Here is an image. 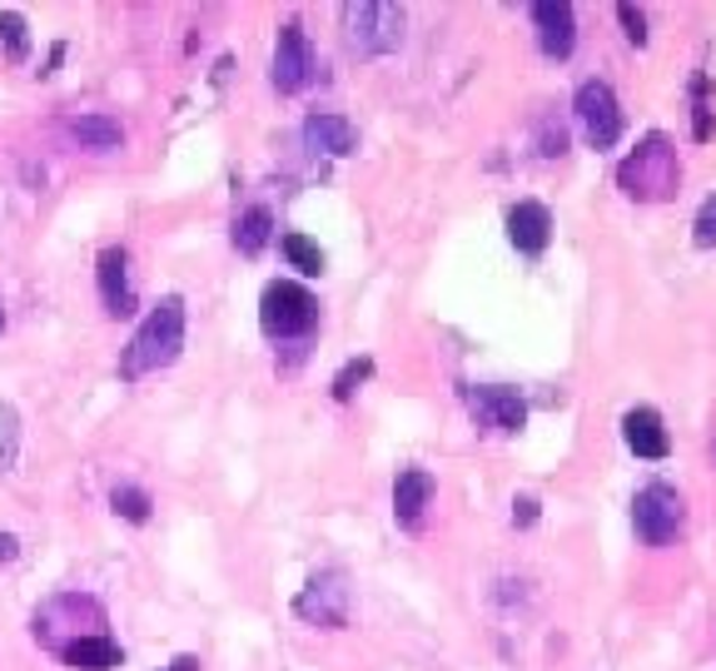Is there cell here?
I'll return each mask as SVG.
<instances>
[{
  "mask_svg": "<svg viewBox=\"0 0 716 671\" xmlns=\"http://www.w3.org/2000/svg\"><path fill=\"white\" fill-rule=\"evenodd\" d=\"M185 348V298H159V308H149V318L135 328L130 348L120 354V378H145V373L165 368Z\"/></svg>",
  "mask_w": 716,
  "mask_h": 671,
  "instance_id": "1",
  "label": "cell"
},
{
  "mask_svg": "<svg viewBox=\"0 0 716 671\" xmlns=\"http://www.w3.org/2000/svg\"><path fill=\"white\" fill-rule=\"evenodd\" d=\"M617 185H622L627 199L637 205H661V199L677 195L681 185V165H677V149H671L667 135H647L637 145V155H627L617 165Z\"/></svg>",
  "mask_w": 716,
  "mask_h": 671,
  "instance_id": "2",
  "label": "cell"
},
{
  "mask_svg": "<svg viewBox=\"0 0 716 671\" xmlns=\"http://www.w3.org/2000/svg\"><path fill=\"white\" fill-rule=\"evenodd\" d=\"M344 36L354 46V56H393L403 46V10L389 0H349L344 10Z\"/></svg>",
  "mask_w": 716,
  "mask_h": 671,
  "instance_id": "3",
  "label": "cell"
},
{
  "mask_svg": "<svg viewBox=\"0 0 716 671\" xmlns=\"http://www.w3.org/2000/svg\"><path fill=\"white\" fill-rule=\"evenodd\" d=\"M259 324H264V334H274V338H294V334H308V328L318 324V304H314V294L304 289V284H269L259 298Z\"/></svg>",
  "mask_w": 716,
  "mask_h": 671,
  "instance_id": "4",
  "label": "cell"
},
{
  "mask_svg": "<svg viewBox=\"0 0 716 671\" xmlns=\"http://www.w3.org/2000/svg\"><path fill=\"white\" fill-rule=\"evenodd\" d=\"M577 125H582L587 145L592 149H612L617 140H622V110H617V95L607 80H582L577 85Z\"/></svg>",
  "mask_w": 716,
  "mask_h": 671,
  "instance_id": "5",
  "label": "cell"
},
{
  "mask_svg": "<svg viewBox=\"0 0 716 671\" xmlns=\"http://www.w3.org/2000/svg\"><path fill=\"white\" fill-rule=\"evenodd\" d=\"M681 517H687L681 493H677V487H667V483L643 487V493H637V503H632L637 537H643L647 547H667V542L681 532Z\"/></svg>",
  "mask_w": 716,
  "mask_h": 671,
  "instance_id": "6",
  "label": "cell"
},
{
  "mask_svg": "<svg viewBox=\"0 0 716 671\" xmlns=\"http://www.w3.org/2000/svg\"><path fill=\"white\" fill-rule=\"evenodd\" d=\"M294 612L314 626H344L349 622V582L344 572H318L304 592L294 596Z\"/></svg>",
  "mask_w": 716,
  "mask_h": 671,
  "instance_id": "7",
  "label": "cell"
},
{
  "mask_svg": "<svg viewBox=\"0 0 716 671\" xmlns=\"http://www.w3.org/2000/svg\"><path fill=\"white\" fill-rule=\"evenodd\" d=\"M269 80H274V90H284V95L304 90V85L314 80V50H308V36H304V26H298V20H288V26L279 30Z\"/></svg>",
  "mask_w": 716,
  "mask_h": 671,
  "instance_id": "8",
  "label": "cell"
},
{
  "mask_svg": "<svg viewBox=\"0 0 716 671\" xmlns=\"http://www.w3.org/2000/svg\"><path fill=\"white\" fill-rule=\"evenodd\" d=\"M532 20H538L542 50H548L552 60H568L577 46V20H572L568 0H538V6H532Z\"/></svg>",
  "mask_w": 716,
  "mask_h": 671,
  "instance_id": "9",
  "label": "cell"
},
{
  "mask_svg": "<svg viewBox=\"0 0 716 671\" xmlns=\"http://www.w3.org/2000/svg\"><path fill=\"white\" fill-rule=\"evenodd\" d=\"M508 239H512V249H522V254L548 249V239H552L548 205H538V199H518V205L508 209Z\"/></svg>",
  "mask_w": 716,
  "mask_h": 671,
  "instance_id": "10",
  "label": "cell"
},
{
  "mask_svg": "<svg viewBox=\"0 0 716 671\" xmlns=\"http://www.w3.org/2000/svg\"><path fill=\"white\" fill-rule=\"evenodd\" d=\"M622 438H627V447H632L637 457H667L671 453V438H667V428H661V413L657 408H632L622 418Z\"/></svg>",
  "mask_w": 716,
  "mask_h": 671,
  "instance_id": "11",
  "label": "cell"
},
{
  "mask_svg": "<svg viewBox=\"0 0 716 671\" xmlns=\"http://www.w3.org/2000/svg\"><path fill=\"white\" fill-rule=\"evenodd\" d=\"M304 140H308V149H318V155L344 159V155H354L359 149V130L344 120V115H308Z\"/></svg>",
  "mask_w": 716,
  "mask_h": 671,
  "instance_id": "12",
  "label": "cell"
},
{
  "mask_svg": "<svg viewBox=\"0 0 716 671\" xmlns=\"http://www.w3.org/2000/svg\"><path fill=\"white\" fill-rule=\"evenodd\" d=\"M429 497H433V477L423 473V467H409V473H399V483H393V517H399L403 527H419L423 507H429Z\"/></svg>",
  "mask_w": 716,
  "mask_h": 671,
  "instance_id": "13",
  "label": "cell"
},
{
  "mask_svg": "<svg viewBox=\"0 0 716 671\" xmlns=\"http://www.w3.org/2000/svg\"><path fill=\"white\" fill-rule=\"evenodd\" d=\"M473 408H483L502 433H518L522 423H528V403L518 398V388H478L473 393Z\"/></svg>",
  "mask_w": 716,
  "mask_h": 671,
  "instance_id": "14",
  "label": "cell"
},
{
  "mask_svg": "<svg viewBox=\"0 0 716 671\" xmlns=\"http://www.w3.org/2000/svg\"><path fill=\"white\" fill-rule=\"evenodd\" d=\"M60 657H66V667H75V671H110V667H120V647H115L110 637H75V642L60 647Z\"/></svg>",
  "mask_w": 716,
  "mask_h": 671,
  "instance_id": "15",
  "label": "cell"
},
{
  "mask_svg": "<svg viewBox=\"0 0 716 671\" xmlns=\"http://www.w3.org/2000/svg\"><path fill=\"white\" fill-rule=\"evenodd\" d=\"M100 294H105V308L115 318H125L135 308V294L125 284V249H105L100 254Z\"/></svg>",
  "mask_w": 716,
  "mask_h": 671,
  "instance_id": "16",
  "label": "cell"
},
{
  "mask_svg": "<svg viewBox=\"0 0 716 671\" xmlns=\"http://www.w3.org/2000/svg\"><path fill=\"white\" fill-rule=\"evenodd\" d=\"M70 135L85 149H115V145L125 140L120 120H110V115H80V120H70Z\"/></svg>",
  "mask_w": 716,
  "mask_h": 671,
  "instance_id": "17",
  "label": "cell"
},
{
  "mask_svg": "<svg viewBox=\"0 0 716 671\" xmlns=\"http://www.w3.org/2000/svg\"><path fill=\"white\" fill-rule=\"evenodd\" d=\"M269 229H274V215L269 209H244L239 219H234V244H239V254H259L264 244H269Z\"/></svg>",
  "mask_w": 716,
  "mask_h": 671,
  "instance_id": "18",
  "label": "cell"
},
{
  "mask_svg": "<svg viewBox=\"0 0 716 671\" xmlns=\"http://www.w3.org/2000/svg\"><path fill=\"white\" fill-rule=\"evenodd\" d=\"M284 259L298 274H324V249H318L308 234H284Z\"/></svg>",
  "mask_w": 716,
  "mask_h": 671,
  "instance_id": "19",
  "label": "cell"
},
{
  "mask_svg": "<svg viewBox=\"0 0 716 671\" xmlns=\"http://www.w3.org/2000/svg\"><path fill=\"white\" fill-rule=\"evenodd\" d=\"M16 453H20V413L10 403H0V473L16 467Z\"/></svg>",
  "mask_w": 716,
  "mask_h": 671,
  "instance_id": "20",
  "label": "cell"
},
{
  "mask_svg": "<svg viewBox=\"0 0 716 671\" xmlns=\"http://www.w3.org/2000/svg\"><path fill=\"white\" fill-rule=\"evenodd\" d=\"M115 513H120L125 522H149V497L140 493V487H115Z\"/></svg>",
  "mask_w": 716,
  "mask_h": 671,
  "instance_id": "21",
  "label": "cell"
},
{
  "mask_svg": "<svg viewBox=\"0 0 716 671\" xmlns=\"http://www.w3.org/2000/svg\"><path fill=\"white\" fill-rule=\"evenodd\" d=\"M369 373H373V358H354V364H344V373L334 378V398H339V403H349V398L359 393V383L369 378Z\"/></svg>",
  "mask_w": 716,
  "mask_h": 671,
  "instance_id": "22",
  "label": "cell"
},
{
  "mask_svg": "<svg viewBox=\"0 0 716 671\" xmlns=\"http://www.w3.org/2000/svg\"><path fill=\"white\" fill-rule=\"evenodd\" d=\"M0 40H6L10 60H20V56H26V20H20L16 10H6V16H0Z\"/></svg>",
  "mask_w": 716,
  "mask_h": 671,
  "instance_id": "23",
  "label": "cell"
},
{
  "mask_svg": "<svg viewBox=\"0 0 716 671\" xmlns=\"http://www.w3.org/2000/svg\"><path fill=\"white\" fill-rule=\"evenodd\" d=\"M692 239H697V249H716V195L697 209V224H692Z\"/></svg>",
  "mask_w": 716,
  "mask_h": 671,
  "instance_id": "24",
  "label": "cell"
},
{
  "mask_svg": "<svg viewBox=\"0 0 716 671\" xmlns=\"http://www.w3.org/2000/svg\"><path fill=\"white\" fill-rule=\"evenodd\" d=\"M617 20H622V30H627V40H632V46H647V16L632 6V0H622V6H617Z\"/></svg>",
  "mask_w": 716,
  "mask_h": 671,
  "instance_id": "25",
  "label": "cell"
},
{
  "mask_svg": "<svg viewBox=\"0 0 716 671\" xmlns=\"http://www.w3.org/2000/svg\"><path fill=\"white\" fill-rule=\"evenodd\" d=\"M692 95H697V140H712V105H707V75L692 80Z\"/></svg>",
  "mask_w": 716,
  "mask_h": 671,
  "instance_id": "26",
  "label": "cell"
},
{
  "mask_svg": "<svg viewBox=\"0 0 716 671\" xmlns=\"http://www.w3.org/2000/svg\"><path fill=\"white\" fill-rule=\"evenodd\" d=\"M512 522H518V527H532V522H538V503H532V497H518V503H512Z\"/></svg>",
  "mask_w": 716,
  "mask_h": 671,
  "instance_id": "27",
  "label": "cell"
},
{
  "mask_svg": "<svg viewBox=\"0 0 716 671\" xmlns=\"http://www.w3.org/2000/svg\"><path fill=\"white\" fill-rule=\"evenodd\" d=\"M16 552H20V542L10 537V532H0V562H10V557H16Z\"/></svg>",
  "mask_w": 716,
  "mask_h": 671,
  "instance_id": "28",
  "label": "cell"
},
{
  "mask_svg": "<svg viewBox=\"0 0 716 671\" xmlns=\"http://www.w3.org/2000/svg\"><path fill=\"white\" fill-rule=\"evenodd\" d=\"M169 671H199V657H175V662H169Z\"/></svg>",
  "mask_w": 716,
  "mask_h": 671,
  "instance_id": "29",
  "label": "cell"
},
{
  "mask_svg": "<svg viewBox=\"0 0 716 671\" xmlns=\"http://www.w3.org/2000/svg\"><path fill=\"white\" fill-rule=\"evenodd\" d=\"M0 328H6V314H0Z\"/></svg>",
  "mask_w": 716,
  "mask_h": 671,
  "instance_id": "30",
  "label": "cell"
}]
</instances>
